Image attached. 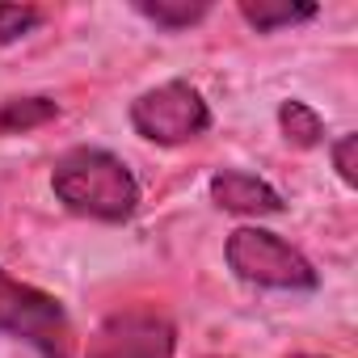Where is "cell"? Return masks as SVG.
I'll use <instances>...</instances> for the list:
<instances>
[{
  "mask_svg": "<svg viewBox=\"0 0 358 358\" xmlns=\"http://www.w3.org/2000/svg\"><path fill=\"white\" fill-rule=\"evenodd\" d=\"M51 190L55 199L85 220H101V224H122L139 211V182L127 169V160H118L106 148H72L59 156L55 173H51Z\"/></svg>",
  "mask_w": 358,
  "mask_h": 358,
  "instance_id": "1",
  "label": "cell"
},
{
  "mask_svg": "<svg viewBox=\"0 0 358 358\" xmlns=\"http://www.w3.org/2000/svg\"><path fill=\"white\" fill-rule=\"evenodd\" d=\"M0 333L34 345L43 358H72V320L64 303L0 270Z\"/></svg>",
  "mask_w": 358,
  "mask_h": 358,
  "instance_id": "2",
  "label": "cell"
},
{
  "mask_svg": "<svg viewBox=\"0 0 358 358\" xmlns=\"http://www.w3.org/2000/svg\"><path fill=\"white\" fill-rule=\"evenodd\" d=\"M228 266L236 270V278L270 291H316L320 282L312 262L266 228H236L228 236Z\"/></svg>",
  "mask_w": 358,
  "mask_h": 358,
  "instance_id": "3",
  "label": "cell"
},
{
  "mask_svg": "<svg viewBox=\"0 0 358 358\" xmlns=\"http://www.w3.org/2000/svg\"><path fill=\"white\" fill-rule=\"evenodd\" d=\"M131 127L148 143H186L211 127V110L190 80H164L131 101Z\"/></svg>",
  "mask_w": 358,
  "mask_h": 358,
  "instance_id": "4",
  "label": "cell"
},
{
  "mask_svg": "<svg viewBox=\"0 0 358 358\" xmlns=\"http://www.w3.org/2000/svg\"><path fill=\"white\" fill-rule=\"evenodd\" d=\"M177 354V329L156 308H127L101 320V329L89 337L85 358H173Z\"/></svg>",
  "mask_w": 358,
  "mask_h": 358,
  "instance_id": "5",
  "label": "cell"
},
{
  "mask_svg": "<svg viewBox=\"0 0 358 358\" xmlns=\"http://www.w3.org/2000/svg\"><path fill=\"white\" fill-rule=\"evenodd\" d=\"M211 199L215 207L232 211V215H278L282 211V194L262 182L253 173H241V169H220L211 177Z\"/></svg>",
  "mask_w": 358,
  "mask_h": 358,
  "instance_id": "6",
  "label": "cell"
},
{
  "mask_svg": "<svg viewBox=\"0 0 358 358\" xmlns=\"http://www.w3.org/2000/svg\"><path fill=\"white\" fill-rule=\"evenodd\" d=\"M241 17L257 34H274L282 26H299L316 17V5H299V0H241Z\"/></svg>",
  "mask_w": 358,
  "mask_h": 358,
  "instance_id": "7",
  "label": "cell"
},
{
  "mask_svg": "<svg viewBox=\"0 0 358 358\" xmlns=\"http://www.w3.org/2000/svg\"><path fill=\"white\" fill-rule=\"evenodd\" d=\"M51 118H59V101H51V97H9V101H0V135H22V131L47 127Z\"/></svg>",
  "mask_w": 358,
  "mask_h": 358,
  "instance_id": "8",
  "label": "cell"
},
{
  "mask_svg": "<svg viewBox=\"0 0 358 358\" xmlns=\"http://www.w3.org/2000/svg\"><path fill=\"white\" fill-rule=\"evenodd\" d=\"M135 9L148 22H156L160 30H190L194 22L211 13L207 0H135Z\"/></svg>",
  "mask_w": 358,
  "mask_h": 358,
  "instance_id": "9",
  "label": "cell"
},
{
  "mask_svg": "<svg viewBox=\"0 0 358 358\" xmlns=\"http://www.w3.org/2000/svg\"><path fill=\"white\" fill-rule=\"evenodd\" d=\"M278 127H282V135H287L295 148H316V143L324 139V122H320V114H316L312 106L295 101V97L278 106Z\"/></svg>",
  "mask_w": 358,
  "mask_h": 358,
  "instance_id": "10",
  "label": "cell"
},
{
  "mask_svg": "<svg viewBox=\"0 0 358 358\" xmlns=\"http://www.w3.org/2000/svg\"><path fill=\"white\" fill-rule=\"evenodd\" d=\"M43 26V13L38 9H26V5H0V47H9L17 38H26L30 30Z\"/></svg>",
  "mask_w": 358,
  "mask_h": 358,
  "instance_id": "11",
  "label": "cell"
},
{
  "mask_svg": "<svg viewBox=\"0 0 358 358\" xmlns=\"http://www.w3.org/2000/svg\"><path fill=\"white\" fill-rule=\"evenodd\" d=\"M333 164H337V177L354 190L358 186V135H341L333 143Z\"/></svg>",
  "mask_w": 358,
  "mask_h": 358,
  "instance_id": "12",
  "label": "cell"
},
{
  "mask_svg": "<svg viewBox=\"0 0 358 358\" xmlns=\"http://www.w3.org/2000/svg\"><path fill=\"white\" fill-rule=\"evenodd\" d=\"M295 358H320V354H295Z\"/></svg>",
  "mask_w": 358,
  "mask_h": 358,
  "instance_id": "13",
  "label": "cell"
}]
</instances>
